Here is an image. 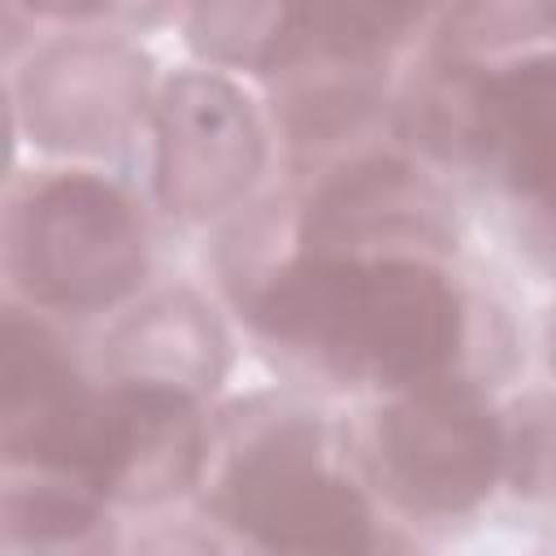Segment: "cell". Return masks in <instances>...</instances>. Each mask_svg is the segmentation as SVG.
Listing matches in <instances>:
<instances>
[{"instance_id":"6da1fadb","label":"cell","mask_w":556,"mask_h":556,"mask_svg":"<svg viewBox=\"0 0 556 556\" xmlns=\"http://www.w3.org/2000/svg\"><path fill=\"white\" fill-rule=\"evenodd\" d=\"M252 321L278 348L374 387L443 378L465 334L456 287L395 252H304L256 291Z\"/></svg>"},{"instance_id":"7a4b0ae2","label":"cell","mask_w":556,"mask_h":556,"mask_svg":"<svg viewBox=\"0 0 556 556\" xmlns=\"http://www.w3.org/2000/svg\"><path fill=\"white\" fill-rule=\"evenodd\" d=\"M143 226L130 200L87 174L30 187L9 217V274L52 308H100L143 274Z\"/></svg>"},{"instance_id":"3957f363","label":"cell","mask_w":556,"mask_h":556,"mask_svg":"<svg viewBox=\"0 0 556 556\" xmlns=\"http://www.w3.org/2000/svg\"><path fill=\"white\" fill-rule=\"evenodd\" d=\"M378 469L387 486L421 513L473 508L504 460V434L482 400L443 378L413 387L378 421Z\"/></svg>"},{"instance_id":"277c9868","label":"cell","mask_w":556,"mask_h":556,"mask_svg":"<svg viewBox=\"0 0 556 556\" xmlns=\"http://www.w3.org/2000/svg\"><path fill=\"white\" fill-rule=\"evenodd\" d=\"M217 513L226 517V526L265 547H374V526L361 491L295 439H265L248 447L217 486Z\"/></svg>"},{"instance_id":"5b68a950","label":"cell","mask_w":556,"mask_h":556,"mask_svg":"<svg viewBox=\"0 0 556 556\" xmlns=\"http://www.w3.org/2000/svg\"><path fill=\"white\" fill-rule=\"evenodd\" d=\"M460 122L486 174L556 248V52L478 78Z\"/></svg>"},{"instance_id":"8992f818","label":"cell","mask_w":556,"mask_h":556,"mask_svg":"<svg viewBox=\"0 0 556 556\" xmlns=\"http://www.w3.org/2000/svg\"><path fill=\"white\" fill-rule=\"evenodd\" d=\"M156 178L178 213H217L261 169V130L222 78H178L156 117Z\"/></svg>"},{"instance_id":"52a82bcc","label":"cell","mask_w":556,"mask_h":556,"mask_svg":"<svg viewBox=\"0 0 556 556\" xmlns=\"http://www.w3.org/2000/svg\"><path fill=\"white\" fill-rule=\"evenodd\" d=\"M200 452L204 439L187 391L126 382L100 395L83 482L96 495L152 504L195 478Z\"/></svg>"},{"instance_id":"ba28073f","label":"cell","mask_w":556,"mask_h":556,"mask_svg":"<svg viewBox=\"0 0 556 556\" xmlns=\"http://www.w3.org/2000/svg\"><path fill=\"white\" fill-rule=\"evenodd\" d=\"M100 395L83 387L56 339L35 321L4 317V452L13 465L74 478L83 460Z\"/></svg>"},{"instance_id":"9c48e42d","label":"cell","mask_w":556,"mask_h":556,"mask_svg":"<svg viewBox=\"0 0 556 556\" xmlns=\"http://www.w3.org/2000/svg\"><path fill=\"white\" fill-rule=\"evenodd\" d=\"M439 195L395 161H369L330 182L304 217L308 252H369L378 239L439 235Z\"/></svg>"},{"instance_id":"30bf717a","label":"cell","mask_w":556,"mask_h":556,"mask_svg":"<svg viewBox=\"0 0 556 556\" xmlns=\"http://www.w3.org/2000/svg\"><path fill=\"white\" fill-rule=\"evenodd\" d=\"M117 361L126 382H152L174 391L213 387L222 365V334L191 300H161L117 330Z\"/></svg>"},{"instance_id":"8fae6325","label":"cell","mask_w":556,"mask_h":556,"mask_svg":"<svg viewBox=\"0 0 556 556\" xmlns=\"http://www.w3.org/2000/svg\"><path fill=\"white\" fill-rule=\"evenodd\" d=\"M430 0H287L291 35L334 61H369L395 48Z\"/></svg>"},{"instance_id":"7c38bea8","label":"cell","mask_w":556,"mask_h":556,"mask_svg":"<svg viewBox=\"0 0 556 556\" xmlns=\"http://www.w3.org/2000/svg\"><path fill=\"white\" fill-rule=\"evenodd\" d=\"M552 365H556V321H552Z\"/></svg>"}]
</instances>
